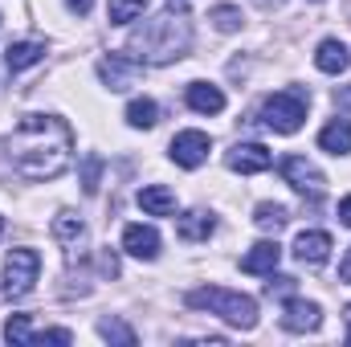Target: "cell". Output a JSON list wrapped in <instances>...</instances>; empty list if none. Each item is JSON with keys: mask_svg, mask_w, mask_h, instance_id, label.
<instances>
[{"mask_svg": "<svg viewBox=\"0 0 351 347\" xmlns=\"http://www.w3.org/2000/svg\"><path fill=\"white\" fill-rule=\"evenodd\" d=\"M139 208H143L147 217H172L176 213V192L164 188V184H147V188H139Z\"/></svg>", "mask_w": 351, "mask_h": 347, "instance_id": "e0dca14e", "label": "cell"}, {"mask_svg": "<svg viewBox=\"0 0 351 347\" xmlns=\"http://www.w3.org/2000/svg\"><path fill=\"white\" fill-rule=\"evenodd\" d=\"M184 98H188V106L196 115H221L225 110V94H221V86H213V82H192V86L184 90Z\"/></svg>", "mask_w": 351, "mask_h": 347, "instance_id": "9a60e30c", "label": "cell"}, {"mask_svg": "<svg viewBox=\"0 0 351 347\" xmlns=\"http://www.w3.org/2000/svg\"><path fill=\"white\" fill-rule=\"evenodd\" d=\"M315 4H323V0H315Z\"/></svg>", "mask_w": 351, "mask_h": 347, "instance_id": "8d00e7d4", "label": "cell"}, {"mask_svg": "<svg viewBox=\"0 0 351 347\" xmlns=\"http://www.w3.org/2000/svg\"><path fill=\"white\" fill-rule=\"evenodd\" d=\"M66 8H70L74 16H86L90 8H94V0H66Z\"/></svg>", "mask_w": 351, "mask_h": 347, "instance_id": "f546056e", "label": "cell"}, {"mask_svg": "<svg viewBox=\"0 0 351 347\" xmlns=\"http://www.w3.org/2000/svg\"><path fill=\"white\" fill-rule=\"evenodd\" d=\"M4 339L8 344H33V327H29V315H8V323H4Z\"/></svg>", "mask_w": 351, "mask_h": 347, "instance_id": "484cf974", "label": "cell"}, {"mask_svg": "<svg viewBox=\"0 0 351 347\" xmlns=\"http://www.w3.org/2000/svg\"><path fill=\"white\" fill-rule=\"evenodd\" d=\"M225 164H229V172H241V176H262V172H269L274 156L265 152L262 143H233V147L225 152Z\"/></svg>", "mask_w": 351, "mask_h": 347, "instance_id": "9c48e42d", "label": "cell"}, {"mask_svg": "<svg viewBox=\"0 0 351 347\" xmlns=\"http://www.w3.org/2000/svg\"><path fill=\"white\" fill-rule=\"evenodd\" d=\"M4 147H8L12 172L33 180V184H45V180H58L70 168V160H74V131L58 115H25L12 127V135L4 139Z\"/></svg>", "mask_w": 351, "mask_h": 347, "instance_id": "6da1fadb", "label": "cell"}, {"mask_svg": "<svg viewBox=\"0 0 351 347\" xmlns=\"http://www.w3.org/2000/svg\"><path fill=\"white\" fill-rule=\"evenodd\" d=\"M306 106H311L306 90H278L262 102V123L278 135H294L306 123Z\"/></svg>", "mask_w": 351, "mask_h": 347, "instance_id": "277c9868", "label": "cell"}, {"mask_svg": "<svg viewBox=\"0 0 351 347\" xmlns=\"http://www.w3.org/2000/svg\"><path fill=\"white\" fill-rule=\"evenodd\" d=\"M45 344H74V335L66 331V327H53V331H33V344L29 347H45Z\"/></svg>", "mask_w": 351, "mask_h": 347, "instance_id": "83f0119b", "label": "cell"}, {"mask_svg": "<svg viewBox=\"0 0 351 347\" xmlns=\"http://www.w3.org/2000/svg\"><path fill=\"white\" fill-rule=\"evenodd\" d=\"M98 180H102V156H86L82 160V188H86L90 196L98 192Z\"/></svg>", "mask_w": 351, "mask_h": 347, "instance_id": "4316f807", "label": "cell"}, {"mask_svg": "<svg viewBox=\"0 0 351 347\" xmlns=\"http://www.w3.org/2000/svg\"><path fill=\"white\" fill-rule=\"evenodd\" d=\"M208 152H213V139L204 131H180L172 139V147H168L172 164H180V168H200L208 160Z\"/></svg>", "mask_w": 351, "mask_h": 347, "instance_id": "ba28073f", "label": "cell"}, {"mask_svg": "<svg viewBox=\"0 0 351 347\" xmlns=\"http://www.w3.org/2000/svg\"><path fill=\"white\" fill-rule=\"evenodd\" d=\"M53 237H58L62 250L74 258V250L86 241V221H82L78 213H58V217H53Z\"/></svg>", "mask_w": 351, "mask_h": 347, "instance_id": "5bb4252c", "label": "cell"}, {"mask_svg": "<svg viewBox=\"0 0 351 347\" xmlns=\"http://www.w3.org/2000/svg\"><path fill=\"white\" fill-rule=\"evenodd\" d=\"M208 21H213L221 33H237V29H241V8H237V4H217V8L208 12Z\"/></svg>", "mask_w": 351, "mask_h": 347, "instance_id": "d4e9b609", "label": "cell"}, {"mask_svg": "<svg viewBox=\"0 0 351 347\" xmlns=\"http://www.w3.org/2000/svg\"><path fill=\"white\" fill-rule=\"evenodd\" d=\"M0 233H4V221H0Z\"/></svg>", "mask_w": 351, "mask_h": 347, "instance_id": "d590c367", "label": "cell"}, {"mask_svg": "<svg viewBox=\"0 0 351 347\" xmlns=\"http://www.w3.org/2000/svg\"><path fill=\"white\" fill-rule=\"evenodd\" d=\"M315 66H319L323 74H343V70L351 66L348 45H343L339 37H327V41H319V49H315Z\"/></svg>", "mask_w": 351, "mask_h": 347, "instance_id": "2e32d148", "label": "cell"}, {"mask_svg": "<svg viewBox=\"0 0 351 347\" xmlns=\"http://www.w3.org/2000/svg\"><path fill=\"white\" fill-rule=\"evenodd\" d=\"M37 274H41V254H37V250H29V246L12 250V254L4 258V298H8V302H12V298H25V294L33 290Z\"/></svg>", "mask_w": 351, "mask_h": 347, "instance_id": "5b68a950", "label": "cell"}, {"mask_svg": "<svg viewBox=\"0 0 351 347\" xmlns=\"http://www.w3.org/2000/svg\"><path fill=\"white\" fill-rule=\"evenodd\" d=\"M278 261H282V246H278V241H258V246L241 258V270H245V274H274Z\"/></svg>", "mask_w": 351, "mask_h": 347, "instance_id": "ac0fdd59", "label": "cell"}, {"mask_svg": "<svg viewBox=\"0 0 351 347\" xmlns=\"http://www.w3.org/2000/svg\"><path fill=\"white\" fill-rule=\"evenodd\" d=\"M98 335L110 339V344H123V347H135V339H139V335H135L127 323H119V319H102V323H98Z\"/></svg>", "mask_w": 351, "mask_h": 347, "instance_id": "cb8c5ba5", "label": "cell"}, {"mask_svg": "<svg viewBox=\"0 0 351 347\" xmlns=\"http://www.w3.org/2000/svg\"><path fill=\"white\" fill-rule=\"evenodd\" d=\"M139 74H143V62L131 58V53H106V58L98 62V78H102V86L114 90V94L131 90L135 82H139Z\"/></svg>", "mask_w": 351, "mask_h": 347, "instance_id": "8992f818", "label": "cell"}, {"mask_svg": "<svg viewBox=\"0 0 351 347\" xmlns=\"http://www.w3.org/2000/svg\"><path fill=\"white\" fill-rule=\"evenodd\" d=\"M41 58H45V41H37V37H21V41H12V45L4 49V66H8V74H21V70L37 66Z\"/></svg>", "mask_w": 351, "mask_h": 347, "instance_id": "4fadbf2b", "label": "cell"}, {"mask_svg": "<svg viewBox=\"0 0 351 347\" xmlns=\"http://www.w3.org/2000/svg\"><path fill=\"white\" fill-rule=\"evenodd\" d=\"M258 4H262V8H278V4H282V0H258Z\"/></svg>", "mask_w": 351, "mask_h": 347, "instance_id": "836d02e7", "label": "cell"}, {"mask_svg": "<svg viewBox=\"0 0 351 347\" xmlns=\"http://www.w3.org/2000/svg\"><path fill=\"white\" fill-rule=\"evenodd\" d=\"M213 229H217V217L204 213V208H192V213H184V217L176 221V233H180L184 241H208Z\"/></svg>", "mask_w": 351, "mask_h": 347, "instance_id": "d6986e66", "label": "cell"}, {"mask_svg": "<svg viewBox=\"0 0 351 347\" xmlns=\"http://www.w3.org/2000/svg\"><path fill=\"white\" fill-rule=\"evenodd\" d=\"M339 221L351 229V196H343V200H339Z\"/></svg>", "mask_w": 351, "mask_h": 347, "instance_id": "4dcf8cb0", "label": "cell"}, {"mask_svg": "<svg viewBox=\"0 0 351 347\" xmlns=\"http://www.w3.org/2000/svg\"><path fill=\"white\" fill-rule=\"evenodd\" d=\"M188 45H192V29H188L184 12H172V8L143 21L127 37V53L139 58L143 66H172L188 53Z\"/></svg>", "mask_w": 351, "mask_h": 347, "instance_id": "7a4b0ae2", "label": "cell"}, {"mask_svg": "<svg viewBox=\"0 0 351 347\" xmlns=\"http://www.w3.org/2000/svg\"><path fill=\"white\" fill-rule=\"evenodd\" d=\"M294 258L302 261V265H327L331 258V233H323V229H306V233H298L294 237Z\"/></svg>", "mask_w": 351, "mask_h": 347, "instance_id": "8fae6325", "label": "cell"}, {"mask_svg": "<svg viewBox=\"0 0 351 347\" xmlns=\"http://www.w3.org/2000/svg\"><path fill=\"white\" fill-rule=\"evenodd\" d=\"M168 8L172 12H188V0H168Z\"/></svg>", "mask_w": 351, "mask_h": 347, "instance_id": "d6a6232c", "label": "cell"}, {"mask_svg": "<svg viewBox=\"0 0 351 347\" xmlns=\"http://www.w3.org/2000/svg\"><path fill=\"white\" fill-rule=\"evenodd\" d=\"M319 323H323L319 302H306V298H286V307H282V327H286L290 335L319 331Z\"/></svg>", "mask_w": 351, "mask_h": 347, "instance_id": "30bf717a", "label": "cell"}, {"mask_svg": "<svg viewBox=\"0 0 351 347\" xmlns=\"http://www.w3.org/2000/svg\"><path fill=\"white\" fill-rule=\"evenodd\" d=\"M286 221H290V213H286V204H258L254 208V225L262 229V233H278V229H286Z\"/></svg>", "mask_w": 351, "mask_h": 347, "instance_id": "7402d4cb", "label": "cell"}, {"mask_svg": "<svg viewBox=\"0 0 351 347\" xmlns=\"http://www.w3.org/2000/svg\"><path fill=\"white\" fill-rule=\"evenodd\" d=\"M123 250L139 261H156L160 258V233L152 225H127L123 229Z\"/></svg>", "mask_w": 351, "mask_h": 347, "instance_id": "7c38bea8", "label": "cell"}, {"mask_svg": "<svg viewBox=\"0 0 351 347\" xmlns=\"http://www.w3.org/2000/svg\"><path fill=\"white\" fill-rule=\"evenodd\" d=\"M278 172H282V180L294 188V192H302V196H319L323 192V172L306 160V156H286L282 164H278Z\"/></svg>", "mask_w": 351, "mask_h": 347, "instance_id": "52a82bcc", "label": "cell"}, {"mask_svg": "<svg viewBox=\"0 0 351 347\" xmlns=\"http://www.w3.org/2000/svg\"><path fill=\"white\" fill-rule=\"evenodd\" d=\"M156 119H160V106H156L152 98H131V102H127V123H131L135 131H152Z\"/></svg>", "mask_w": 351, "mask_h": 347, "instance_id": "44dd1931", "label": "cell"}, {"mask_svg": "<svg viewBox=\"0 0 351 347\" xmlns=\"http://www.w3.org/2000/svg\"><path fill=\"white\" fill-rule=\"evenodd\" d=\"M143 12H147V0H110V4H106L110 25H127V21H135V16H143Z\"/></svg>", "mask_w": 351, "mask_h": 347, "instance_id": "603a6c76", "label": "cell"}, {"mask_svg": "<svg viewBox=\"0 0 351 347\" xmlns=\"http://www.w3.org/2000/svg\"><path fill=\"white\" fill-rule=\"evenodd\" d=\"M348 344H351V315H348Z\"/></svg>", "mask_w": 351, "mask_h": 347, "instance_id": "e575fe53", "label": "cell"}, {"mask_svg": "<svg viewBox=\"0 0 351 347\" xmlns=\"http://www.w3.org/2000/svg\"><path fill=\"white\" fill-rule=\"evenodd\" d=\"M339 278H343V282H351V250L343 254V261H339Z\"/></svg>", "mask_w": 351, "mask_h": 347, "instance_id": "1f68e13d", "label": "cell"}, {"mask_svg": "<svg viewBox=\"0 0 351 347\" xmlns=\"http://www.w3.org/2000/svg\"><path fill=\"white\" fill-rule=\"evenodd\" d=\"M184 302L192 311H208L225 323H233L237 331H254L258 327V302L241 290H225V286H200V290H188Z\"/></svg>", "mask_w": 351, "mask_h": 347, "instance_id": "3957f363", "label": "cell"}, {"mask_svg": "<svg viewBox=\"0 0 351 347\" xmlns=\"http://www.w3.org/2000/svg\"><path fill=\"white\" fill-rule=\"evenodd\" d=\"M265 294H269V298H274V294H278V298H282V294H294V278H274V274H269Z\"/></svg>", "mask_w": 351, "mask_h": 347, "instance_id": "f1b7e54d", "label": "cell"}, {"mask_svg": "<svg viewBox=\"0 0 351 347\" xmlns=\"http://www.w3.org/2000/svg\"><path fill=\"white\" fill-rule=\"evenodd\" d=\"M319 147L331 152V156H348L351 152V119H331L319 131Z\"/></svg>", "mask_w": 351, "mask_h": 347, "instance_id": "ffe728a7", "label": "cell"}]
</instances>
